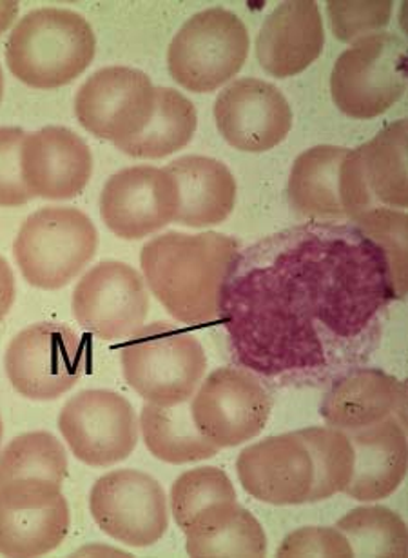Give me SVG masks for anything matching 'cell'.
Here are the masks:
<instances>
[{
	"instance_id": "obj_9",
	"label": "cell",
	"mask_w": 408,
	"mask_h": 558,
	"mask_svg": "<svg viewBox=\"0 0 408 558\" xmlns=\"http://www.w3.org/2000/svg\"><path fill=\"white\" fill-rule=\"evenodd\" d=\"M271 411V395L260 378L239 367H218L201 380L190 400L196 427L220 449L258 437Z\"/></svg>"
},
{
	"instance_id": "obj_3",
	"label": "cell",
	"mask_w": 408,
	"mask_h": 558,
	"mask_svg": "<svg viewBox=\"0 0 408 558\" xmlns=\"http://www.w3.org/2000/svg\"><path fill=\"white\" fill-rule=\"evenodd\" d=\"M120 362L131 388L158 405L193 399L207 372L206 351L198 339L165 320L131 335L120 351Z\"/></svg>"
},
{
	"instance_id": "obj_34",
	"label": "cell",
	"mask_w": 408,
	"mask_h": 558,
	"mask_svg": "<svg viewBox=\"0 0 408 558\" xmlns=\"http://www.w3.org/2000/svg\"><path fill=\"white\" fill-rule=\"evenodd\" d=\"M277 557H354L353 547L337 527L307 525L285 536Z\"/></svg>"
},
{
	"instance_id": "obj_14",
	"label": "cell",
	"mask_w": 408,
	"mask_h": 558,
	"mask_svg": "<svg viewBox=\"0 0 408 558\" xmlns=\"http://www.w3.org/2000/svg\"><path fill=\"white\" fill-rule=\"evenodd\" d=\"M178 186L165 168L133 166L114 173L100 195L103 225L124 241H140L176 220Z\"/></svg>"
},
{
	"instance_id": "obj_7",
	"label": "cell",
	"mask_w": 408,
	"mask_h": 558,
	"mask_svg": "<svg viewBox=\"0 0 408 558\" xmlns=\"http://www.w3.org/2000/svg\"><path fill=\"white\" fill-rule=\"evenodd\" d=\"M407 121L381 130L372 141L348 149L339 168L343 214L358 220L374 209L408 206Z\"/></svg>"
},
{
	"instance_id": "obj_21",
	"label": "cell",
	"mask_w": 408,
	"mask_h": 558,
	"mask_svg": "<svg viewBox=\"0 0 408 558\" xmlns=\"http://www.w3.org/2000/svg\"><path fill=\"white\" fill-rule=\"evenodd\" d=\"M178 186L176 220L189 228L222 225L236 204V179L220 160L187 155L165 166Z\"/></svg>"
},
{
	"instance_id": "obj_23",
	"label": "cell",
	"mask_w": 408,
	"mask_h": 558,
	"mask_svg": "<svg viewBox=\"0 0 408 558\" xmlns=\"http://www.w3.org/2000/svg\"><path fill=\"white\" fill-rule=\"evenodd\" d=\"M189 557H265L267 535L238 500L203 509L184 530Z\"/></svg>"
},
{
	"instance_id": "obj_37",
	"label": "cell",
	"mask_w": 408,
	"mask_h": 558,
	"mask_svg": "<svg viewBox=\"0 0 408 558\" xmlns=\"http://www.w3.org/2000/svg\"><path fill=\"white\" fill-rule=\"evenodd\" d=\"M2 95H4V73H2V68H0V102H2Z\"/></svg>"
},
{
	"instance_id": "obj_29",
	"label": "cell",
	"mask_w": 408,
	"mask_h": 558,
	"mask_svg": "<svg viewBox=\"0 0 408 558\" xmlns=\"http://www.w3.org/2000/svg\"><path fill=\"white\" fill-rule=\"evenodd\" d=\"M354 557H407L408 531L401 517L385 506H363L337 520Z\"/></svg>"
},
{
	"instance_id": "obj_17",
	"label": "cell",
	"mask_w": 408,
	"mask_h": 558,
	"mask_svg": "<svg viewBox=\"0 0 408 558\" xmlns=\"http://www.w3.org/2000/svg\"><path fill=\"white\" fill-rule=\"evenodd\" d=\"M21 171L32 197L67 201L91 181V149L67 128H42L24 137Z\"/></svg>"
},
{
	"instance_id": "obj_25",
	"label": "cell",
	"mask_w": 408,
	"mask_h": 558,
	"mask_svg": "<svg viewBox=\"0 0 408 558\" xmlns=\"http://www.w3.org/2000/svg\"><path fill=\"white\" fill-rule=\"evenodd\" d=\"M141 437L146 448L168 464H190L212 459L220 448L203 437L190 415L189 400L176 405L147 402L141 408Z\"/></svg>"
},
{
	"instance_id": "obj_4",
	"label": "cell",
	"mask_w": 408,
	"mask_h": 558,
	"mask_svg": "<svg viewBox=\"0 0 408 558\" xmlns=\"http://www.w3.org/2000/svg\"><path fill=\"white\" fill-rule=\"evenodd\" d=\"M98 231L81 209L48 206L29 215L18 230L13 253L27 284L60 290L97 255Z\"/></svg>"
},
{
	"instance_id": "obj_15",
	"label": "cell",
	"mask_w": 408,
	"mask_h": 558,
	"mask_svg": "<svg viewBox=\"0 0 408 558\" xmlns=\"http://www.w3.org/2000/svg\"><path fill=\"white\" fill-rule=\"evenodd\" d=\"M220 135L234 149L263 154L276 148L293 130V110L285 95L261 78H238L214 102Z\"/></svg>"
},
{
	"instance_id": "obj_27",
	"label": "cell",
	"mask_w": 408,
	"mask_h": 558,
	"mask_svg": "<svg viewBox=\"0 0 408 558\" xmlns=\"http://www.w3.org/2000/svg\"><path fill=\"white\" fill-rule=\"evenodd\" d=\"M198 124L195 106L173 88H157V106L146 130L116 148L133 159L157 160L193 141Z\"/></svg>"
},
{
	"instance_id": "obj_22",
	"label": "cell",
	"mask_w": 408,
	"mask_h": 558,
	"mask_svg": "<svg viewBox=\"0 0 408 558\" xmlns=\"http://www.w3.org/2000/svg\"><path fill=\"white\" fill-rule=\"evenodd\" d=\"M403 399L401 383L378 369H356L339 378L321 404L331 427L356 432L394 415Z\"/></svg>"
},
{
	"instance_id": "obj_2",
	"label": "cell",
	"mask_w": 408,
	"mask_h": 558,
	"mask_svg": "<svg viewBox=\"0 0 408 558\" xmlns=\"http://www.w3.org/2000/svg\"><path fill=\"white\" fill-rule=\"evenodd\" d=\"M95 51L97 37L81 13L42 8L27 13L11 32L5 62L29 88L57 89L81 77Z\"/></svg>"
},
{
	"instance_id": "obj_8",
	"label": "cell",
	"mask_w": 408,
	"mask_h": 558,
	"mask_svg": "<svg viewBox=\"0 0 408 558\" xmlns=\"http://www.w3.org/2000/svg\"><path fill=\"white\" fill-rule=\"evenodd\" d=\"M5 373L15 391L29 400H54L75 388L84 375V344L75 329L38 323L11 340Z\"/></svg>"
},
{
	"instance_id": "obj_33",
	"label": "cell",
	"mask_w": 408,
	"mask_h": 558,
	"mask_svg": "<svg viewBox=\"0 0 408 558\" xmlns=\"http://www.w3.org/2000/svg\"><path fill=\"white\" fill-rule=\"evenodd\" d=\"M26 133L0 128V208H16L32 201L21 171V149Z\"/></svg>"
},
{
	"instance_id": "obj_13",
	"label": "cell",
	"mask_w": 408,
	"mask_h": 558,
	"mask_svg": "<svg viewBox=\"0 0 408 558\" xmlns=\"http://www.w3.org/2000/svg\"><path fill=\"white\" fill-rule=\"evenodd\" d=\"M71 307L76 323L98 339H129L149 313L146 280L129 264L103 260L78 280Z\"/></svg>"
},
{
	"instance_id": "obj_28",
	"label": "cell",
	"mask_w": 408,
	"mask_h": 558,
	"mask_svg": "<svg viewBox=\"0 0 408 558\" xmlns=\"http://www.w3.org/2000/svg\"><path fill=\"white\" fill-rule=\"evenodd\" d=\"M296 433L314 468V482L307 502H320L345 493L354 473V448L347 433L331 426L305 427Z\"/></svg>"
},
{
	"instance_id": "obj_16",
	"label": "cell",
	"mask_w": 408,
	"mask_h": 558,
	"mask_svg": "<svg viewBox=\"0 0 408 558\" xmlns=\"http://www.w3.org/2000/svg\"><path fill=\"white\" fill-rule=\"evenodd\" d=\"M236 473L250 497L272 506L309 500L314 468L298 433H282L250 444L238 454Z\"/></svg>"
},
{
	"instance_id": "obj_24",
	"label": "cell",
	"mask_w": 408,
	"mask_h": 558,
	"mask_svg": "<svg viewBox=\"0 0 408 558\" xmlns=\"http://www.w3.org/2000/svg\"><path fill=\"white\" fill-rule=\"evenodd\" d=\"M348 149L314 146L294 160L288 177V201L299 215L309 219L345 217L339 201V168Z\"/></svg>"
},
{
	"instance_id": "obj_18",
	"label": "cell",
	"mask_w": 408,
	"mask_h": 558,
	"mask_svg": "<svg viewBox=\"0 0 408 558\" xmlns=\"http://www.w3.org/2000/svg\"><path fill=\"white\" fill-rule=\"evenodd\" d=\"M67 453L59 438L32 432L13 438L0 453V506L40 508L62 495Z\"/></svg>"
},
{
	"instance_id": "obj_36",
	"label": "cell",
	"mask_w": 408,
	"mask_h": 558,
	"mask_svg": "<svg viewBox=\"0 0 408 558\" xmlns=\"http://www.w3.org/2000/svg\"><path fill=\"white\" fill-rule=\"evenodd\" d=\"M16 13H18V2H13V0L0 2V35L10 28L15 21Z\"/></svg>"
},
{
	"instance_id": "obj_12",
	"label": "cell",
	"mask_w": 408,
	"mask_h": 558,
	"mask_svg": "<svg viewBox=\"0 0 408 558\" xmlns=\"http://www.w3.org/2000/svg\"><path fill=\"white\" fill-rule=\"evenodd\" d=\"M59 429L75 459L108 468L129 459L138 444V421L129 400L109 389H86L65 402Z\"/></svg>"
},
{
	"instance_id": "obj_35",
	"label": "cell",
	"mask_w": 408,
	"mask_h": 558,
	"mask_svg": "<svg viewBox=\"0 0 408 558\" xmlns=\"http://www.w3.org/2000/svg\"><path fill=\"white\" fill-rule=\"evenodd\" d=\"M16 286L15 275L4 257H0V320L10 313L15 302Z\"/></svg>"
},
{
	"instance_id": "obj_26",
	"label": "cell",
	"mask_w": 408,
	"mask_h": 558,
	"mask_svg": "<svg viewBox=\"0 0 408 558\" xmlns=\"http://www.w3.org/2000/svg\"><path fill=\"white\" fill-rule=\"evenodd\" d=\"M70 506L64 495L40 508L0 506V555L40 557L64 542L70 531Z\"/></svg>"
},
{
	"instance_id": "obj_31",
	"label": "cell",
	"mask_w": 408,
	"mask_h": 558,
	"mask_svg": "<svg viewBox=\"0 0 408 558\" xmlns=\"http://www.w3.org/2000/svg\"><path fill=\"white\" fill-rule=\"evenodd\" d=\"M364 235L374 241L386 258L392 288L401 296L407 288V214L380 208L356 220Z\"/></svg>"
},
{
	"instance_id": "obj_38",
	"label": "cell",
	"mask_w": 408,
	"mask_h": 558,
	"mask_svg": "<svg viewBox=\"0 0 408 558\" xmlns=\"http://www.w3.org/2000/svg\"><path fill=\"white\" fill-rule=\"evenodd\" d=\"M2 435H4V427H2V418H0V442H2Z\"/></svg>"
},
{
	"instance_id": "obj_5",
	"label": "cell",
	"mask_w": 408,
	"mask_h": 558,
	"mask_svg": "<svg viewBox=\"0 0 408 558\" xmlns=\"http://www.w3.org/2000/svg\"><path fill=\"white\" fill-rule=\"evenodd\" d=\"M249 32L223 8L196 13L168 51L171 77L193 94H211L233 81L249 57Z\"/></svg>"
},
{
	"instance_id": "obj_19",
	"label": "cell",
	"mask_w": 408,
	"mask_h": 558,
	"mask_svg": "<svg viewBox=\"0 0 408 558\" xmlns=\"http://www.w3.org/2000/svg\"><path fill=\"white\" fill-rule=\"evenodd\" d=\"M325 29L312 0L283 2L265 19L256 39L260 66L276 78L305 72L321 56Z\"/></svg>"
},
{
	"instance_id": "obj_11",
	"label": "cell",
	"mask_w": 408,
	"mask_h": 558,
	"mask_svg": "<svg viewBox=\"0 0 408 558\" xmlns=\"http://www.w3.org/2000/svg\"><path fill=\"white\" fill-rule=\"evenodd\" d=\"M89 511L106 535L125 546H152L169 527L163 487L138 470H114L100 476L89 493Z\"/></svg>"
},
{
	"instance_id": "obj_10",
	"label": "cell",
	"mask_w": 408,
	"mask_h": 558,
	"mask_svg": "<svg viewBox=\"0 0 408 558\" xmlns=\"http://www.w3.org/2000/svg\"><path fill=\"white\" fill-rule=\"evenodd\" d=\"M154 106L157 88L146 73L109 66L92 73L78 88L75 116L91 135L120 146L146 130Z\"/></svg>"
},
{
	"instance_id": "obj_1",
	"label": "cell",
	"mask_w": 408,
	"mask_h": 558,
	"mask_svg": "<svg viewBox=\"0 0 408 558\" xmlns=\"http://www.w3.org/2000/svg\"><path fill=\"white\" fill-rule=\"evenodd\" d=\"M238 257L231 236L169 231L141 247L140 266L152 295L184 324L212 323L222 313L223 288Z\"/></svg>"
},
{
	"instance_id": "obj_6",
	"label": "cell",
	"mask_w": 408,
	"mask_h": 558,
	"mask_svg": "<svg viewBox=\"0 0 408 558\" xmlns=\"http://www.w3.org/2000/svg\"><path fill=\"white\" fill-rule=\"evenodd\" d=\"M407 92V45L388 32L370 35L343 51L331 75L334 105L345 116L370 121Z\"/></svg>"
},
{
	"instance_id": "obj_20",
	"label": "cell",
	"mask_w": 408,
	"mask_h": 558,
	"mask_svg": "<svg viewBox=\"0 0 408 558\" xmlns=\"http://www.w3.org/2000/svg\"><path fill=\"white\" fill-rule=\"evenodd\" d=\"M347 435L354 448V473L345 495L359 502L391 497L407 475V435L401 424L388 416Z\"/></svg>"
},
{
	"instance_id": "obj_30",
	"label": "cell",
	"mask_w": 408,
	"mask_h": 558,
	"mask_svg": "<svg viewBox=\"0 0 408 558\" xmlns=\"http://www.w3.org/2000/svg\"><path fill=\"white\" fill-rule=\"evenodd\" d=\"M223 500H236V489L227 473L214 465L185 471L171 487V511L182 531L203 509Z\"/></svg>"
},
{
	"instance_id": "obj_32",
	"label": "cell",
	"mask_w": 408,
	"mask_h": 558,
	"mask_svg": "<svg viewBox=\"0 0 408 558\" xmlns=\"http://www.w3.org/2000/svg\"><path fill=\"white\" fill-rule=\"evenodd\" d=\"M326 13L336 39L342 43L358 40L380 34L392 19V2H326Z\"/></svg>"
}]
</instances>
